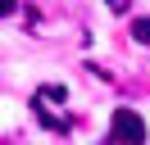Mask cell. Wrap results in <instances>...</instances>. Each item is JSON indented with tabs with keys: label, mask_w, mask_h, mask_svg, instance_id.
<instances>
[{
	"label": "cell",
	"mask_w": 150,
	"mask_h": 145,
	"mask_svg": "<svg viewBox=\"0 0 150 145\" xmlns=\"http://www.w3.org/2000/svg\"><path fill=\"white\" fill-rule=\"evenodd\" d=\"M114 145H146V122L137 109H114Z\"/></svg>",
	"instance_id": "obj_1"
},
{
	"label": "cell",
	"mask_w": 150,
	"mask_h": 145,
	"mask_svg": "<svg viewBox=\"0 0 150 145\" xmlns=\"http://www.w3.org/2000/svg\"><path fill=\"white\" fill-rule=\"evenodd\" d=\"M132 41L150 45V18H137V23H132Z\"/></svg>",
	"instance_id": "obj_2"
},
{
	"label": "cell",
	"mask_w": 150,
	"mask_h": 145,
	"mask_svg": "<svg viewBox=\"0 0 150 145\" xmlns=\"http://www.w3.org/2000/svg\"><path fill=\"white\" fill-rule=\"evenodd\" d=\"M14 14V0H0V18H9Z\"/></svg>",
	"instance_id": "obj_3"
},
{
	"label": "cell",
	"mask_w": 150,
	"mask_h": 145,
	"mask_svg": "<svg viewBox=\"0 0 150 145\" xmlns=\"http://www.w3.org/2000/svg\"><path fill=\"white\" fill-rule=\"evenodd\" d=\"M109 9H114V14H123V9H127V0H109Z\"/></svg>",
	"instance_id": "obj_4"
}]
</instances>
